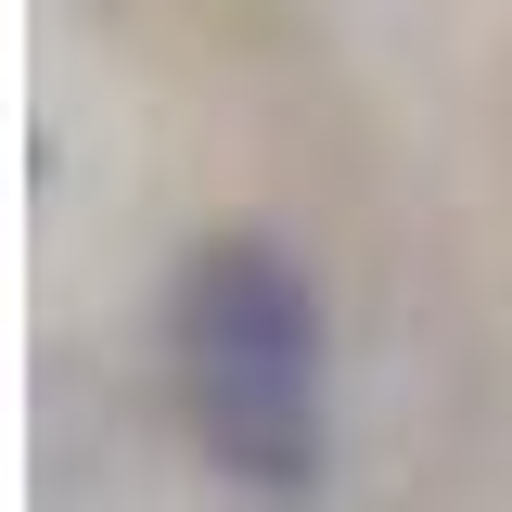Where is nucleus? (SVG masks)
<instances>
[{"mask_svg": "<svg viewBox=\"0 0 512 512\" xmlns=\"http://www.w3.org/2000/svg\"><path fill=\"white\" fill-rule=\"evenodd\" d=\"M167 346H180V410L218 474H244L269 500L320 487V295L269 231H218L180 256L167 295Z\"/></svg>", "mask_w": 512, "mask_h": 512, "instance_id": "obj_1", "label": "nucleus"}]
</instances>
